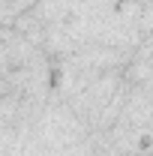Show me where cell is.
<instances>
[{"label":"cell","mask_w":153,"mask_h":156,"mask_svg":"<svg viewBox=\"0 0 153 156\" xmlns=\"http://www.w3.org/2000/svg\"><path fill=\"white\" fill-rule=\"evenodd\" d=\"M141 3H153V0H141Z\"/></svg>","instance_id":"cell-2"},{"label":"cell","mask_w":153,"mask_h":156,"mask_svg":"<svg viewBox=\"0 0 153 156\" xmlns=\"http://www.w3.org/2000/svg\"><path fill=\"white\" fill-rule=\"evenodd\" d=\"M135 27H138V33H144V36L153 33V3H141V12H138Z\"/></svg>","instance_id":"cell-1"}]
</instances>
